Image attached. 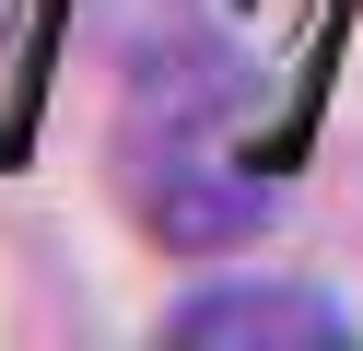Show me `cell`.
Here are the masks:
<instances>
[{
	"label": "cell",
	"mask_w": 363,
	"mask_h": 351,
	"mask_svg": "<svg viewBox=\"0 0 363 351\" xmlns=\"http://www.w3.org/2000/svg\"><path fill=\"white\" fill-rule=\"evenodd\" d=\"M176 351H281V340H340L328 293H293V281H223V293H188L164 316Z\"/></svg>",
	"instance_id": "1"
}]
</instances>
